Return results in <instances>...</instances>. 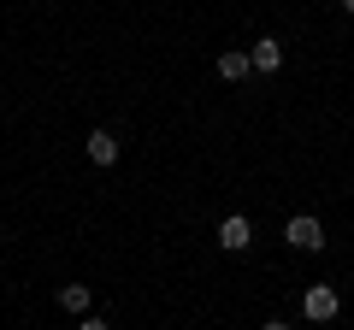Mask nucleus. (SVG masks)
Instances as JSON below:
<instances>
[{
    "instance_id": "8",
    "label": "nucleus",
    "mask_w": 354,
    "mask_h": 330,
    "mask_svg": "<svg viewBox=\"0 0 354 330\" xmlns=\"http://www.w3.org/2000/svg\"><path fill=\"white\" fill-rule=\"evenodd\" d=\"M77 330H113V324H106V318H83Z\"/></svg>"
},
{
    "instance_id": "7",
    "label": "nucleus",
    "mask_w": 354,
    "mask_h": 330,
    "mask_svg": "<svg viewBox=\"0 0 354 330\" xmlns=\"http://www.w3.org/2000/svg\"><path fill=\"white\" fill-rule=\"evenodd\" d=\"M248 71H254L248 53H218V77H225V83H242Z\"/></svg>"
},
{
    "instance_id": "1",
    "label": "nucleus",
    "mask_w": 354,
    "mask_h": 330,
    "mask_svg": "<svg viewBox=\"0 0 354 330\" xmlns=\"http://www.w3.org/2000/svg\"><path fill=\"white\" fill-rule=\"evenodd\" d=\"M337 307H342V301H337V289H330V283H313V289L301 295V313L313 318V324H330V318H337Z\"/></svg>"
},
{
    "instance_id": "5",
    "label": "nucleus",
    "mask_w": 354,
    "mask_h": 330,
    "mask_svg": "<svg viewBox=\"0 0 354 330\" xmlns=\"http://www.w3.org/2000/svg\"><path fill=\"white\" fill-rule=\"evenodd\" d=\"M248 59H254V71H266V77H272V71H278V65H283V41L260 36V41H254V48H248Z\"/></svg>"
},
{
    "instance_id": "10",
    "label": "nucleus",
    "mask_w": 354,
    "mask_h": 330,
    "mask_svg": "<svg viewBox=\"0 0 354 330\" xmlns=\"http://www.w3.org/2000/svg\"><path fill=\"white\" fill-rule=\"evenodd\" d=\"M342 12H348V18H354V0H342Z\"/></svg>"
},
{
    "instance_id": "9",
    "label": "nucleus",
    "mask_w": 354,
    "mask_h": 330,
    "mask_svg": "<svg viewBox=\"0 0 354 330\" xmlns=\"http://www.w3.org/2000/svg\"><path fill=\"white\" fill-rule=\"evenodd\" d=\"M260 330H290V324H283V318H266V324Z\"/></svg>"
},
{
    "instance_id": "2",
    "label": "nucleus",
    "mask_w": 354,
    "mask_h": 330,
    "mask_svg": "<svg viewBox=\"0 0 354 330\" xmlns=\"http://www.w3.org/2000/svg\"><path fill=\"white\" fill-rule=\"evenodd\" d=\"M283 236H290V248H301V254H319V248H325V230H319V218H290V224H283Z\"/></svg>"
},
{
    "instance_id": "4",
    "label": "nucleus",
    "mask_w": 354,
    "mask_h": 330,
    "mask_svg": "<svg viewBox=\"0 0 354 330\" xmlns=\"http://www.w3.org/2000/svg\"><path fill=\"white\" fill-rule=\"evenodd\" d=\"M83 153H88L95 165H113V159H118V136H113V130H88V136H83Z\"/></svg>"
},
{
    "instance_id": "6",
    "label": "nucleus",
    "mask_w": 354,
    "mask_h": 330,
    "mask_svg": "<svg viewBox=\"0 0 354 330\" xmlns=\"http://www.w3.org/2000/svg\"><path fill=\"white\" fill-rule=\"evenodd\" d=\"M88 301H95L88 283H65V289H59V307H65V313H77V318H88Z\"/></svg>"
},
{
    "instance_id": "3",
    "label": "nucleus",
    "mask_w": 354,
    "mask_h": 330,
    "mask_svg": "<svg viewBox=\"0 0 354 330\" xmlns=\"http://www.w3.org/2000/svg\"><path fill=\"white\" fill-rule=\"evenodd\" d=\"M248 242H254V224H248L242 213H230L225 224H218V248H225V254H242Z\"/></svg>"
}]
</instances>
